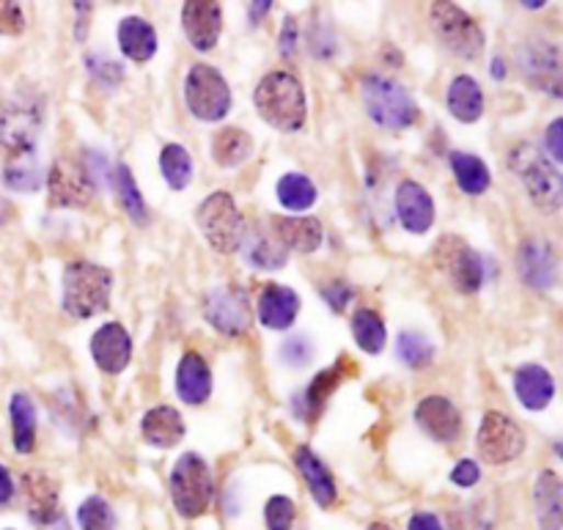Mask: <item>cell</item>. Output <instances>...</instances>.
<instances>
[{"label": "cell", "instance_id": "20", "mask_svg": "<svg viewBox=\"0 0 563 530\" xmlns=\"http://www.w3.org/2000/svg\"><path fill=\"white\" fill-rule=\"evenodd\" d=\"M415 424L442 446L459 440V435H462V415L446 396L420 398V404L415 407Z\"/></svg>", "mask_w": 563, "mask_h": 530}, {"label": "cell", "instance_id": "42", "mask_svg": "<svg viewBox=\"0 0 563 530\" xmlns=\"http://www.w3.org/2000/svg\"><path fill=\"white\" fill-rule=\"evenodd\" d=\"M294 517H297V506L292 497L272 495L264 506V519L270 530H292Z\"/></svg>", "mask_w": 563, "mask_h": 530}, {"label": "cell", "instance_id": "13", "mask_svg": "<svg viewBox=\"0 0 563 530\" xmlns=\"http://www.w3.org/2000/svg\"><path fill=\"white\" fill-rule=\"evenodd\" d=\"M517 64L536 89L561 97V50L555 42L528 40L517 50Z\"/></svg>", "mask_w": 563, "mask_h": 530}, {"label": "cell", "instance_id": "51", "mask_svg": "<svg viewBox=\"0 0 563 530\" xmlns=\"http://www.w3.org/2000/svg\"><path fill=\"white\" fill-rule=\"evenodd\" d=\"M270 9H272V3H270V0H261V3H250V23H259V20L261 18H264V14L267 12H270Z\"/></svg>", "mask_w": 563, "mask_h": 530}, {"label": "cell", "instance_id": "2", "mask_svg": "<svg viewBox=\"0 0 563 530\" xmlns=\"http://www.w3.org/2000/svg\"><path fill=\"white\" fill-rule=\"evenodd\" d=\"M113 275L94 261H72L64 270V311L75 319H91L111 305Z\"/></svg>", "mask_w": 563, "mask_h": 530}, {"label": "cell", "instance_id": "25", "mask_svg": "<svg viewBox=\"0 0 563 530\" xmlns=\"http://www.w3.org/2000/svg\"><path fill=\"white\" fill-rule=\"evenodd\" d=\"M177 393L182 402L204 404L212 396V369L199 352H184L177 369Z\"/></svg>", "mask_w": 563, "mask_h": 530}, {"label": "cell", "instance_id": "38", "mask_svg": "<svg viewBox=\"0 0 563 530\" xmlns=\"http://www.w3.org/2000/svg\"><path fill=\"white\" fill-rule=\"evenodd\" d=\"M338 369L322 371V374L314 376V382L308 385V391L303 396H297V415H303L305 420H314L319 415V409L325 407V398L330 396L333 387L338 385Z\"/></svg>", "mask_w": 563, "mask_h": 530}, {"label": "cell", "instance_id": "9", "mask_svg": "<svg viewBox=\"0 0 563 530\" xmlns=\"http://www.w3.org/2000/svg\"><path fill=\"white\" fill-rule=\"evenodd\" d=\"M45 184L50 193V206L56 210H83L97 195L94 171L89 168V160L80 157H64L53 162Z\"/></svg>", "mask_w": 563, "mask_h": 530}, {"label": "cell", "instance_id": "52", "mask_svg": "<svg viewBox=\"0 0 563 530\" xmlns=\"http://www.w3.org/2000/svg\"><path fill=\"white\" fill-rule=\"evenodd\" d=\"M492 78H506V69H503V61H492Z\"/></svg>", "mask_w": 563, "mask_h": 530}, {"label": "cell", "instance_id": "19", "mask_svg": "<svg viewBox=\"0 0 563 530\" xmlns=\"http://www.w3.org/2000/svg\"><path fill=\"white\" fill-rule=\"evenodd\" d=\"M91 358L105 374H122L133 360V338L119 322H108L91 336Z\"/></svg>", "mask_w": 563, "mask_h": 530}, {"label": "cell", "instance_id": "44", "mask_svg": "<svg viewBox=\"0 0 563 530\" xmlns=\"http://www.w3.org/2000/svg\"><path fill=\"white\" fill-rule=\"evenodd\" d=\"M25 14L20 3H0V34H23Z\"/></svg>", "mask_w": 563, "mask_h": 530}, {"label": "cell", "instance_id": "22", "mask_svg": "<svg viewBox=\"0 0 563 530\" xmlns=\"http://www.w3.org/2000/svg\"><path fill=\"white\" fill-rule=\"evenodd\" d=\"M300 314V297L292 286L283 283H270L264 292L259 294V305H256V316L270 330H289Z\"/></svg>", "mask_w": 563, "mask_h": 530}, {"label": "cell", "instance_id": "5", "mask_svg": "<svg viewBox=\"0 0 563 530\" xmlns=\"http://www.w3.org/2000/svg\"><path fill=\"white\" fill-rule=\"evenodd\" d=\"M168 489H171L173 506L184 519H195L210 511L212 497H215V478L206 459L199 453H182L171 470Z\"/></svg>", "mask_w": 563, "mask_h": 530}, {"label": "cell", "instance_id": "16", "mask_svg": "<svg viewBox=\"0 0 563 530\" xmlns=\"http://www.w3.org/2000/svg\"><path fill=\"white\" fill-rule=\"evenodd\" d=\"M182 29L195 50H215L223 34L221 3H212V0H188L182 7Z\"/></svg>", "mask_w": 563, "mask_h": 530}, {"label": "cell", "instance_id": "34", "mask_svg": "<svg viewBox=\"0 0 563 530\" xmlns=\"http://www.w3.org/2000/svg\"><path fill=\"white\" fill-rule=\"evenodd\" d=\"M275 195L283 210L300 215V212H308L316 204L319 193H316V184L305 173H283L275 184Z\"/></svg>", "mask_w": 563, "mask_h": 530}, {"label": "cell", "instance_id": "50", "mask_svg": "<svg viewBox=\"0 0 563 530\" xmlns=\"http://www.w3.org/2000/svg\"><path fill=\"white\" fill-rule=\"evenodd\" d=\"M14 500V478L7 464H0V506H9Z\"/></svg>", "mask_w": 563, "mask_h": 530}, {"label": "cell", "instance_id": "15", "mask_svg": "<svg viewBox=\"0 0 563 530\" xmlns=\"http://www.w3.org/2000/svg\"><path fill=\"white\" fill-rule=\"evenodd\" d=\"M437 264L446 270V275L451 278V283L462 294H475L484 286V261L462 239H440V245H437Z\"/></svg>", "mask_w": 563, "mask_h": 530}, {"label": "cell", "instance_id": "17", "mask_svg": "<svg viewBox=\"0 0 563 530\" xmlns=\"http://www.w3.org/2000/svg\"><path fill=\"white\" fill-rule=\"evenodd\" d=\"M517 267L522 281L536 292H550L558 281V256L547 239H525L517 250Z\"/></svg>", "mask_w": 563, "mask_h": 530}, {"label": "cell", "instance_id": "14", "mask_svg": "<svg viewBox=\"0 0 563 530\" xmlns=\"http://www.w3.org/2000/svg\"><path fill=\"white\" fill-rule=\"evenodd\" d=\"M204 316L223 336H243L250 327L248 294L237 286H217L206 294Z\"/></svg>", "mask_w": 563, "mask_h": 530}, {"label": "cell", "instance_id": "21", "mask_svg": "<svg viewBox=\"0 0 563 530\" xmlns=\"http://www.w3.org/2000/svg\"><path fill=\"white\" fill-rule=\"evenodd\" d=\"M270 234L286 253L289 250L314 253L325 243V226H322V221L305 215L270 217Z\"/></svg>", "mask_w": 563, "mask_h": 530}, {"label": "cell", "instance_id": "4", "mask_svg": "<svg viewBox=\"0 0 563 530\" xmlns=\"http://www.w3.org/2000/svg\"><path fill=\"white\" fill-rule=\"evenodd\" d=\"M195 223H199L210 248L223 256L237 253L245 243V234H248V223H245L237 201H234L232 193H223V190L201 201L199 212H195Z\"/></svg>", "mask_w": 563, "mask_h": 530}, {"label": "cell", "instance_id": "40", "mask_svg": "<svg viewBox=\"0 0 563 530\" xmlns=\"http://www.w3.org/2000/svg\"><path fill=\"white\" fill-rule=\"evenodd\" d=\"M396 354L409 369H424V365H429L435 360V347H431V341L424 332L404 330L396 338Z\"/></svg>", "mask_w": 563, "mask_h": 530}, {"label": "cell", "instance_id": "29", "mask_svg": "<svg viewBox=\"0 0 563 530\" xmlns=\"http://www.w3.org/2000/svg\"><path fill=\"white\" fill-rule=\"evenodd\" d=\"M140 435H144V440L149 442V446L173 448L182 442L184 420L182 415H179V409L162 404V407L149 409V413L144 415V420H140Z\"/></svg>", "mask_w": 563, "mask_h": 530}, {"label": "cell", "instance_id": "45", "mask_svg": "<svg viewBox=\"0 0 563 530\" xmlns=\"http://www.w3.org/2000/svg\"><path fill=\"white\" fill-rule=\"evenodd\" d=\"M451 481L457 486H462V489H470V486H475L481 481V467L473 459H462V462H457V467L451 470Z\"/></svg>", "mask_w": 563, "mask_h": 530}, {"label": "cell", "instance_id": "11", "mask_svg": "<svg viewBox=\"0 0 563 530\" xmlns=\"http://www.w3.org/2000/svg\"><path fill=\"white\" fill-rule=\"evenodd\" d=\"M475 446H478V456L486 464H508L525 451V431L506 413L489 409L481 418Z\"/></svg>", "mask_w": 563, "mask_h": 530}, {"label": "cell", "instance_id": "43", "mask_svg": "<svg viewBox=\"0 0 563 530\" xmlns=\"http://www.w3.org/2000/svg\"><path fill=\"white\" fill-rule=\"evenodd\" d=\"M311 358H314V343L308 341V336H289L286 341H283L281 360L286 365L300 369V365L311 363Z\"/></svg>", "mask_w": 563, "mask_h": 530}, {"label": "cell", "instance_id": "1", "mask_svg": "<svg viewBox=\"0 0 563 530\" xmlns=\"http://www.w3.org/2000/svg\"><path fill=\"white\" fill-rule=\"evenodd\" d=\"M254 105L270 127L281 133H300L308 119L305 89L292 72H270L254 91Z\"/></svg>", "mask_w": 563, "mask_h": 530}, {"label": "cell", "instance_id": "54", "mask_svg": "<svg viewBox=\"0 0 563 530\" xmlns=\"http://www.w3.org/2000/svg\"><path fill=\"white\" fill-rule=\"evenodd\" d=\"M525 9H539V7H544V3H539V0H530V3H522Z\"/></svg>", "mask_w": 563, "mask_h": 530}, {"label": "cell", "instance_id": "24", "mask_svg": "<svg viewBox=\"0 0 563 530\" xmlns=\"http://www.w3.org/2000/svg\"><path fill=\"white\" fill-rule=\"evenodd\" d=\"M294 464H297V470L303 473L316 506L330 508L333 503H336L338 489H336V478H333V473L327 470V464L322 462L308 446H297V451H294Z\"/></svg>", "mask_w": 563, "mask_h": 530}, {"label": "cell", "instance_id": "33", "mask_svg": "<svg viewBox=\"0 0 563 530\" xmlns=\"http://www.w3.org/2000/svg\"><path fill=\"white\" fill-rule=\"evenodd\" d=\"M254 155V138L243 127H226L212 138V157L221 168L243 166Z\"/></svg>", "mask_w": 563, "mask_h": 530}, {"label": "cell", "instance_id": "28", "mask_svg": "<svg viewBox=\"0 0 563 530\" xmlns=\"http://www.w3.org/2000/svg\"><path fill=\"white\" fill-rule=\"evenodd\" d=\"M119 50L130 61L146 64L157 56V31L144 18H124L119 23Z\"/></svg>", "mask_w": 563, "mask_h": 530}, {"label": "cell", "instance_id": "39", "mask_svg": "<svg viewBox=\"0 0 563 530\" xmlns=\"http://www.w3.org/2000/svg\"><path fill=\"white\" fill-rule=\"evenodd\" d=\"M113 188H116L119 201H122V206L130 212V217H133V221L144 223L146 217H149V212H146L144 195H140L138 184H135L133 171H130L127 166L113 168Z\"/></svg>", "mask_w": 563, "mask_h": 530}, {"label": "cell", "instance_id": "10", "mask_svg": "<svg viewBox=\"0 0 563 530\" xmlns=\"http://www.w3.org/2000/svg\"><path fill=\"white\" fill-rule=\"evenodd\" d=\"M184 102L199 122H223L232 111V89L215 67L195 64L184 78Z\"/></svg>", "mask_w": 563, "mask_h": 530}, {"label": "cell", "instance_id": "23", "mask_svg": "<svg viewBox=\"0 0 563 530\" xmlns=\"http://www.w3.org/2000/svg\"><path fill=\"white\" fill-rule=\"evenodd\" d=\"M514 393H517L519 404L530 413H539L555 396V380H552L550 371L539 363L519 365L517 374H514Z\"/></svg>", "mask_w": 563, "mask_h": 530}, {"label": "cell", "instance_id": "3", "mask_svg": "<svg viewBox=\"0 0 563 530\" xmlns=\"http://www.w3.org/2000/svg\"><path fill=\"white\" fill-rule=\"evenodd\" d=\"M360 97L371 122L385 129H407L420 116L418 102L409 94V89L385 75H365L360 83Z\"/></svg>", "mask_w": 563, "mask_h": 530}, {"label": "cell", "instance_id": "8", "mask_svg": "<svg viewBox=\"0 0 563 530\" xmlns=\"http://www.w3.org/2000/svg\"><path fill=\"white\" fill-rule=\"evenodd\" d=\"M429 23L437 40L446 45V50L462 58V61H475L484 53V31L457 3H442V0L440 3H431Z\"/></svg>", "mask_w": 563, "mask_h": 530}, {"label": "cell", "instance_id": "7", "mask_svg": "<svg viewBox=\"0 0 563 530\" xmlns=\"http://www.w3.org/2000/svg\"><path fill=\"white\" fill-rule=\"evenodd\" d=\"M42 100L36 94H12L0 105V144L9 155H29L36 151L42 135Z\"/></svg>", "mask_w": 563, "mask_h": 530}, {"label": "cell", "instance_id": "6", "mask_svg": "<svg viewBox=\"0 0 563 530\" xmlns=\"http://www.w3.org/2000/svg\"><path fill=\"white\" fill-rule=\"evenodd\" d=\"M508 166L525 182V190L533 199V204L544 212L561 210L563 201V179L552 160H547L536 146L522 144L508 155Z\"/></svg>", "mask_w": 563, "mask_h": 530}, {"label": "cell", "instance_id": "53", "mask_svg": "<svg viewBox=\"0 0 563 530\" xmlns=\"http://www.w3.org/2000/svg\"><path fill=\"white\" fill-rule=\"evenodd\" d=\"M369 530H393V528L385 522H374V525H369Z\"/></svg>", "mask_w": 563, "mask_h": 530}, {"label": "cell", "instance_id": "32", "mask_svg": "<svg viewBox=\"0 0 563 530\" xmlns=\"http://www.w3.org/2000/svg\"><path fill=\"white\" fill-rule=\"evenodd\" d=\"M9 418H12L14 451L31 453L36 448V407L29 393H14L9 398Z\"/></svg>", "mask_w": 563, "mask_h": 530}, {"label": "cell", "instance_id": "48", "mask_svg": "<svg viewBox=\"0 0 563 530\" xmlns=\"http://www.w3.org/2000/svg\"><path fill=\"white\" fill-rule=\"evenodd\" d=\"M407 530H446V528H442V522H440V517H437V514L418 511V514H413V517H409Z\"/></svg>", "mask_w": 563, "mask_h": 530}, {"label": "cell", "instance_id": "47", "mask_svg": "<svg viewBox=\"0 0 563 530\" xmlns=\"http://www.w3.org/2000/svg\"><path fill=\"white\" fill-rule=\"evenodd\" d=\"M322 297L333 305V311H344L349 305V300H352V292L344 283H333V286L322 289Z\"/></svg>", "mask_w": 563, "mask_h": 530}, {"label": "cell", "instance_id": "36", "mask_svg": "<svg viewBox=\"0 0 563 530\" xmlns=\"http://www.w3.org/2000/svg\"><path fill=\"white\" fill-rule=\"evenodd\" d=\"M160 171L168 188L184 190L190 184V179H193V157H190V151L184 146L168 144L160 151Z\"/></svg>", "mask_w": 563, "mask_h": 530}, {"label": "cell", "instance_id": "18", "mask_svg": "<svg viewBox=\"0 0 563 530\" xmlns=\"http://www.w3.org/2000/svg\"><path fill=\"white\" fill-rule=\"evenodd\" d=\"M393 206H396L398 223L409 234H426L435 226V199H431V193L420 182H413V179L398 182Z\"/></svg>", "mask_w": 563, "mask_h": 530}, {"label": "cell", "instance_id": "30", "mask_svg": "<svg viewBox=\"0 0 563 530\" xmlns=\"http://www.w3.org/2000/svg\"><path fill=\"white\" fill-rule=\"evenodd\" d=\"M3 184L14 193H36L45 184V168H42L40 151L9 155L7 166H3Z\"/></svg>", "mask_w": 563, "mask_h": 530}, {"label": "cell", "instance_id": "41", "mask_svg": "<svg viewBox=\"0 0 563 530\" xmlns=\"http://www.w3.org/2000/svg\"><path fill=\"white\" fill-rule=\"evenodd\" d=\"M78 525L80 530H116V514L105 497L91 495L89 500L80 503Z\"/></svg>", "mask_w": 563, "mask_h": 530}, {"label": "cell", "instance_id": "49", "mask_svg": "<svg viewBox=\"0 0 563 530\" xmlns=\"http://www.w3.org/2000/svg\"><path fill=\"white\" fill-rule=\"evenodd\" d=\"M294 18H286L283 20V34H281V53L286 58L294 56V50H297V29H294Z\"/></svg>", "mask_w": 563, "mask_h": 530}, {"label": "cell", "instance_id": "31", "mask_svg": "<svg viewBox=\"0 0 563 530\" xmlns=\"http://www.w3.org/2000/svg\"><path fill=\"white\" fill-rule=\"evenodd\" d=\"M453 179H457L459 190L468 195H484L492 184V173L486 162L478 155H468V151H453L448 157Z\"/></svg>", "mask_w": 563, "mask_h": 530}, {"label": "cell", "instance_id": "35", "mask_svg": "<svg viewBox=\"0 0 563 530\" xmlns=\"http://www.w3.org/2000/svg\"><path fill=\"white\" fill-rule=\"evenodd\" d=\"M352 336L354 343H358L365 354H380L387 341L385 322H382V316L376 314V311L360 308L358 314L352 316Z\"/></svg>", "mask_w": 563, "mask_h": 530}, {"label": "cell", "instance_id": "27", "mask_svg": "<svg viewBox=\"0 0 563 530\" xmlns=\"http://www.w3.org/2000/svg\"><path fill=\"white\" fill-rule=\"evenodd\" d=\"M446 108L457 122L462 124H475L484 116V91H481L478 80H473L470 75H459L451 80L446 94Z\"/></svg>", "mask_w": 563, "mask_h": 530}, {"label": "cell", "instance_id": "37", "mask_svg": "<svg viewBox=\"0 0 563 530\" xmlns=\"http://www.w3.org/2000/svg\"><path fill=\"white\" fill-rule=\"evenodd\" d=\"M245 256L254 267L259 270H278V267L286 264V250L275 243V237L267 232L250 234L248 243H243Z\"/></svg>", "mask_w": 563, "mask_h": 530}, {"label": "cell", "instance_id": "12", "mask_svg": "<svg viewBox=\"0 0 563 530\" xmlns=\"http://www.w3.org/2000/svg\"><path fill=\"white\" fill-rule=\"evenodd\" d=\"M25 508H29L31 522L40 530H69L67 519L61 514V492L58 484L45 473L23 475Z\"/></svg>", "mask_w": 563, "mask_h": 530}, {"label": "cell", "instance_id": "46", "mask_svg": "<svg viewBox=\"0 0 563 530\" xmlns=\"http://www.w3.org/2000/svg\"><path fill=\"white\" fill-rule=\"evenodd\" d=\"M561 129H563V122H561V119H555V122L547 127V135H544V146H547V151H550V157H552V162H555V166L563 160Z\"/></svg>", "mask_w": 563, "mask_h": 530}, {"label": "cell", "instance_id": "26", "mask_svg": "<svg viewBox=\"0 0 563 530\" xmlns=\"http://www.w3.org/2000/svg\"><path fill=\"white\" fill-rule=\"evenodd\" d=\"M533 511L539 530H561L563 525V484L552 470L539 473L533 484Z\"/></svg>", "mask_w": 563, "mask_h": 530}]
</instances>
